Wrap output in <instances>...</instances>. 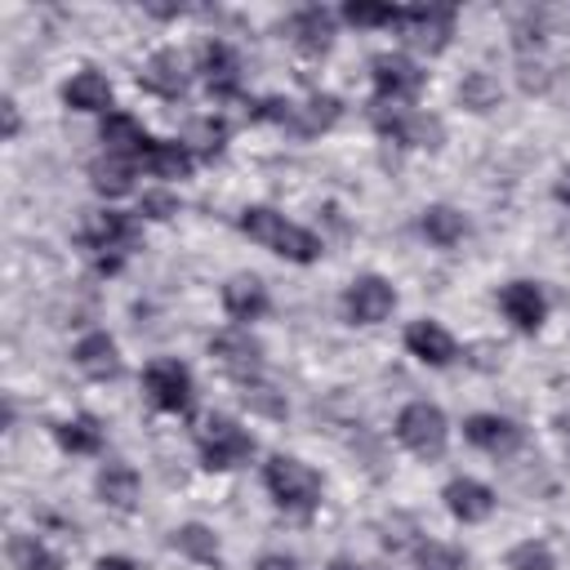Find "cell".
<instances>
[{"label": "cell", "instance_id": "cell-1", "mask_svg": "<svg viewBox=\"0 0 570 570\" xmlns=\"http://www.w3.org/2000/svg\"><path fill=\"white\" fill-rule=\"evenodd\" d=\"M240 232H245L249 240H258L263 249L289 258V263H312V258H321V240H316L307 227L289 223L285 214H276V209H267V205H249V209L240 214Z\"/></svg>", "mask_w": 570, "mask_h": 570}, {"label": "cell", "instance_id": "cell-2", "mask_svg": "<svg viewBox=\"0 0 570 570\" xmlns=\"http://www.w3.org/2000/svg\"><path fill=\"white\" fill-rule=\"evenodd\" d=\"M263 485H267V494H272L285 512H312V508L321 503V476H316L303 459H294V454L267 459V463H263Z\"/></svg>", "mask_w": 570, "mask_h": 570}, {"label": "cell", "instance_id": "cell-3", "mask_svg": "<svg viewBox=\"0 0 570 570\" xmlns=\"http://www.w3.org/2000/svg\"><path fill=\"white\" fill-rule=\"evenodd\" d=\"M80 245L98 258L102 272H116L120 258L138 245V223L129 214H116V209H102V214H89L85 232H80Z\"/></svg>", "mask_w": 570, "mask_h": 570}, {"label": "cell", "instance_id": "cell-4", "mask_svg": "<svg viewBox=\"0 0 570 570\" xmlns=\"http://www.w3.org/2000/svg\"><path fill=\"white\" fill-rule=\"evenodd\" d=\"M396 441L419 454V459H436L445 454V441H450V423L445 414L432 405V401H410L401 414H396Z\"/></svg>", "mask_w": 570, "mask_h": 570}, {"label": "cell", "instance_id": "cell-5", "mask_svg": "<svg viewBox=\"0 0 570 570\" xmlns=\"http://www.w3.org/2000/svg\"><path fill=\"white\" fill-rule=\"evenodd\" d=\"M196 445H200V463L209 472H227V468H240L249 454H254V436L232 423V419H209L200 432H196Z\"/></svg>", "mask_w": 570, "mask_h": 570}, {"label": "cell", "instance_id": "cell-6", "mask_svg": "<svg viewBox=\"0 0 570 570\" xmlns=\"http://www.w3.org/2000/svg\"><path fill=\"white\" fill-rule=\"evenodd\" d=\"M142 387H147V401L156 405V410H165V414H191V401H196V392H191V374H187V365H178V361H151L147 370H142Z\"/></svg>", "mask_w": 570, "mask_h": 570}, {"label": "cell", "instance_id": "cell-7", "mask_svg": "<svg viewBox=\"0 0 570 570\" xmlns=\"http://www.w3.org/2000/svg\"><path fill=\"white\" fill-rule=\"evenodd\" d=\"M374 125L383 138L401 142V147H441V120L428 111H410V107H379Z\"/></svg>", "mask_w": 570, "mask_h": 570}, {"label": "cell", "instance_id": "cell-8", "mask_svg": "<svg viewBox=\"0 0 570 570\" xmlns=\"http://www.w3.org/2000/svg\"><path fill=\"white\" fill-rule=\"evenodd\" d=\"M209 356L240 383H254L263 374V343L249 330H223L209 338Z\"/></svg>", "mask_w": 570, "mask_h": 570}, {"label": "cell", "instance_id": "cell-9", "mask_svg": "<svg viewBox=\"0 0 570 570\" xmlns=\"http://www.w3.org/2000/svg\"><path fill=\"white\" fill-rule=\"evenodd\" d=\"M392 307H396V289L383 276H356L343 289V312L352 325H379L392 316Z\"/></svg>", "mask_w": 570, "mask_h": 570}, {"label": "cell", "instance_id": "cell-10", "mask_svg": "<svg viewBox=\"0 0 570 570\" xmlns=\"http://www.w3.org/2000/svg\"><path fill=\"white\" fill-rule=\"evenodd\" d=\"M370 76H374L379 102H410V98L423 89V71H419L405 53H379V58L370 62Z\"/></svg>", "mask_w": 570, "mask_h": 570}, {"label": "cell", "instance_id": "cell-11", "mask_svg": "<svg viewBox=\"0 0 570 570\" xmlns=\"http://www.w3.org/2000/svg\"><path fill=\"white\" fill-rule=\"evenodd\" d=\"M396 27H401V36L410 45H419L428 53H441L445 40H450V31H454V9H436V4H428V9H401Z\"/></svg>", "mask_w": 570, "mask_h": 570}, {"label": "cell", "instance_id": "cell-12", "mask_svg": "<svg viewBox=\"0 0 570 570\" xmlns=\"http://www.w3.org/2000/svg\"><path fill=\"white\" fill-rule=\"evenodd\" d=\"M499 307L521 334H534L543 325V316H548V298H543V289L534 281H508L503 294H499Z\"/></svg>", "mask_w": 570, "mask_h": 570}, {"label": "cell", "instance_id": "cell-13", "mask_svg": "<svg viewBox=\"0 0 570 570\" xmlns=\"http://www.w3.org/2000/svg\"><path fill=\"white\" fill-rule=\"evenodd\" d=\"M463 436H468L476 450L494 454V459H508V454L521 450V428H517L512 419H503V414H472V419L463 423Z\"/></svg>", "mask_w": 570, "mask_h": 570}, {"label": "cell", "instance_id": "cell-14", "mask_svg": "<svg viewBox=\"0 0 570 570\" xmlns=\"http://www.w3.org/2000/svg\"><path fill=\"white\" fill-rule=\"evenodd\" d=\"M200 76H205V85H209L214 98L240 94V58H236V49L223 45V40H209L200 49Z\"/></svg>", "mask_w": 570, "mask_h": 570}, {"label": "cell", "instance_id": "cell-15", "mask_svg": "<svg viewBox=\"0 0 570 570\" xmlns=\"http://www.w3.org/2000/svg\"><path fill=\"white\" fill-rule=\"evenodd\" d=\"M441 499H445V508H450L463 525H476V521H485V517L494 512V490L481 485V481H472V476H454V481L441 490Z\"/></svg>", "mask_w": 570, "mask_h": 570}, {"label": "cell", "instance_id": "cell-16", "mask_svg": "<svg viewBox=\"0 0 570 570\" xmlns=\"http://www.w3.org/2000/svg\"><path fill=\"white\" fill-rule=\"evenodd\" d=\"M138 80H142V89H151L160 98H183L187 94V62H183L178 49H160V53L147 58Z\"/></svg>", "mask_w": 570, "mask_h": 570}, {"label": "cell", "instance_id": "cell-17", "mask_svg": "<svg viewBox=\"0 0 570 570\" xmlns=\"http://www.w3.org/2000/svg\"><path fill=\"white\" fill-rule=\"evenodd\" d=\"M289 36H294V45H298L303 53L321 58V53L334 45V13L321 9V4H307V9H298V13L289 18Z\"/></svg>", "mask_w": 570, "mask_h": 570}, {"label": "cell", "instance_id": "cell-18", "mask_svg": "<svg viewBox=\"0 0 570 570\" xmlns=\"http://www.w3.org/2000/svg\"><path fill=\"white\" fill-rule=\"evenodd\" d=\"M102 142H107L111 156H125V160H142L147 147H151L147 129H142L129 111H107V120H102Z\"/></svg>", "mask_w": 570, "mask_h": 570}, {"label": "cell", "instance_id": "cell-19", "mask_svg": "<svg viewBox=\"0 0 570 570\" xmlns=\"http://www.w3.org/2000/svg\"><path fill=\"white\" fill-rule=\"evenodd\" d=\"M223 307H227L232 321H258L267 312V285L258 276L240 272V276H232L223 285Z\"/></svg>", "mask_w": 570, "mask_h": 570}, {"label": "cell", "instance_id": "cell-20", "mask_svg": "<svg viewBox=\"0 0 570 570\" xmlns=\"http://www.w3.org/2000/svg\"><path fill=\"white\" fill-rule=\"evenodd\" d=\"M405 347H410V356H419L423 365H450V361H454V338H450V330L436 325V321H414V325L405 330Z\"/></svg>", "mask_w": 570, "mask_h": 570}, {"label": "cell", "instance_id": "cell-21", "mask_svg": "<svg viewBox=\"0 0 570 570\" xmlns=\"http://www.w3.org/2000/svg\"><path fill=\"white\" fill-rule=\"evenodd\" d=\"M71 361H76V370H80V374H89V379H116V374H120L116 343H111V334H102V330L85 334V338L76 343Z\"/></svg>", "mask_w": 570, "mask_h": 570}, {"label": "cell", "instance_id": "cell-22", "mask_svg": "<svg viewBox=\"0 0 570 570\" xmlns=\"http://www.w3.org/2000/svg\"><path fill=\"white\" fill-rule=\"evenodd\" d=\"M138 490H142V481H138V472H134L129 463L111 459V463L98 468V499H102L107 508L129 512V508L138 503Z\"/></svg>", "mask_w": 570, "mask_h": 570}, {"label": "cell", "instance_id": "cell-23", "mask_svg": "<svg viewBox=\"0 0 570 570\" xmlns=\"http://www.w3.org/2000/svg\"><path fill=\"white\" fill-rule=\"evenodd\" d=\"M62 102L71 111H107L111 107V85L107 76L98 71H76L67 85H62Z\"/></svg>", "mask_w": 570, "mask_h": 570}, {"label": "cell", "instance_id": "cell-24", "mask_svg": "<svg viewBox=\"0 0 570 570\" xmlns=\"http://www.w3.org/2000/svg\"><path fill=\"white\" fill-rule=\"evenodd\" d=\"M89 183H94V191H98V196L116 200V196L134 191V160H125V156H111V151H102V156H98V160L89 165Z\"/></svg>", "mask_w": 570, "mask_h": 570}, {"label": "cell", "instance_id": "cell-25", "mask_svg": "<svg viewBox=\"0 0 570 570\" xmlns=\"http://www.w3.org/2000/svg\"><path fill=\"white\" fill-rule=\"evenodd\" d=\"M419 227H423V236H428L432 245H441V249H450V245H459V240L468 236L463 214L450 209V205H428L423 218H419Z\"/></svg>", "mask_w": 570, "mask_h": 570}, {"label": "cell", "instance_id": "cell-26", "mask_svg": "<svg viewBox=\"0 0 570 570\" xmlns=\"http://www.w3.org/2000/svg\"><path fill=\"white\" fill-rule=\"evenodd\" d=\"M142 165H147V174H156L165 183L169 178H187L191 174V151H187V142H151Z\"/></svg>", "mask_w": 570, "mask_h": 570}, {"label": "cell", "instance_id": "cell-27", "mask_svg": "<svg viewBox=\"0 0 570 570\" xmlns=\"http://www.w3.org/2000/svg\"><path fill=\"white\" fill-rule=\"evenodd\" d=\"M334 120H338V98H334V94H316V98H307L303 107H294L289 129H294V134H303V138H312V134L330 129Z\"/></svg>", "mask_w": 570, "mask_h": 570}, {"label": "cell", "instance_id": "cell-28", "mask_svg": "<svg viewBox=\"0 0 570 570\" xmlns=\"http://www.w3.org/2000/svg\"><path fill=\"white\" fill-rule=\"evenodd\" d=\"M169 543H174L183 557H191V561H218V534H214L209 525H200V521L178 525Z\"/></svg>", "mask_w": 570, "mask_h": 570}, {"label": "cell", "instance_id": "cell-29", "mask_svg": "<svg viewBox=\"0 0 570 570\" xmlns=\"http://www.w3.org/2000/svg\"><path fill=\"white\" fill-rule=\"evenodd\" d=\"M9 566H13V570H62L58 557H53L36 534H13V539H9Z\"/></svg>", "mask_w": 570, "mask_h": 570}, {"label": "cell", "instance_id": "cell-30", "mask_svg": "<svg viewBox=\"0 0 570 570\" xmlns=\"http://www.w3.org/2000/svg\"><path fill=\"white\" fill-rule=\"evenodd\" d=\"M58 445L71 454H98L102 450V428L94 419H67L58 423Z\"/></svg>", "mask_w": 570, "mask_h": 570}, {"label": "cell", "instance_id": "cell-31", "mask_svg": "<svg viewBox=\"0 0 570 570\" xmlns=\"http://www.w3.org/2000/svg\"><path fill=\"white\" fill-rule=\"evenodd\" d=\"M419 570H463L468 566V557L454 548V543H441V539H428V543H419Z\"/></svg>", "mask_w": 570, "mask_h": 570}, {"label": "cell", "instance_id": "cell-32", "mask_svg": "<svg viewBox=\"0 0 570 570\" xmlns=\"http://www.w3.org/2000/svg\"><path fill=\"white\" fill-rule=\"evenodd\" d=\"M343 18H347L352 27H396L401 9H392V4H347Z\"/></svg>", "mask_w": 570, "mask_h": 570}, {"label": "cell", "instance_id": "cell-33", "mask_svg": "<svg viewBox=\"0 0 570 570\" xmlns=\"http://www.w3.org/2000/svg\"><path fill=\"white\" fill-rule=\"evenodd\" d=\"M508 570H552V552H548V543H534V539L517 543V548L508 552Z\"/></svg>", "mask_w": 570, "mask_h": 570}, {"label": "cell", "instance_id": "cell-34", "mask_svg": "<svg viewBox=\"0 0 570 570\" xmlns=\"http://www.w3.org/2000/svg\"><path fill=\"white\" fill-rule=\"evenodd\" d=\"M223 138H227V125H223L218 116H200V120L191 125V134H187V142H196V147L209 151V156L223 147Z\"/></svg>", "mask_w": 570, "mask_h": 570}, {"label": "cell", "instance_id": "cell-35", "mask_svg": "<svg viewBox=\"0 0 570 570\" xmlns=\"http://www.w3.org/2000/svg\"><path fill=\"white\" fill-rule=\"evenodd\" d=\"M245 405L249 410H258V414H285V401L281 396H272V387H258V383H245Z\"/></svg>", "mask_w": 570, "mask_h": 570}, {"label": "cell", "instance_id": "cell-36", "mask_svg": "<svg viewBox=\"0 0 570 570\" xmlns=\"http://www.w3.org/2000/svg\"><path fill=\"white\" fill-rule=\"evenodd\" d=\"M138 214H147V218H169V214H178V200H174L169 191H147V196L138 200Z\"/></svg>", "mask_w": 570, "mask_h": 570}, {"label": "cell", "instance_id": "cell-37", "mask_svg": "<svg viewBox=\"0 0 570 570\" xmlns=\"http://www.w3.org/2000/svg\"><path fill=\"white\" fill-rule=\"evenodd\" d=\"M463 98H468V102H476V107H485V98H490L485 76H472V85H463Z\"/></svg>", "mask_w": 570, "mask_h": 570}, {"label": "cell", "instance_id": "cell-38", "mask_svg": "<svg viewBox=\"0 0 570 570\" xmlns=\"http://www.w3.org/2000/svg\"><path fill=\"white\" fill-rule=\"evenodd\" d=\"M258 570H298V561L285 552H267V557H258Z\"/></svg>", "mask_w": 570, "mask_h": 570}, {"label": "cell", "instance_id": "cell-39", "mask_svg": "<svg viewBox=\"0 0 570 570\" xmlns=\"http://www.w3.org/2000/svg\"><path fill=\"white\" fill-rule=\"evenodd\" d=\"M94 570H138V566H134L129 557H102V561H98Z\"/></svg>", "mask_w": 570, "mask_h": 570}, {"label": "cell", "instance_id": "cell-40", "mask_svg": "<svg viewBox=\"0 0 570 570\" xmlns=\"http://www.w3.org/2000/svg\"><path fill=\"white\" fill-rule=\"evenodd\" d=\"M13 134H18V107L4 102V138H13Z\"/></svg>", "mask_w": 570, "mask_h": 570}, {"label": "cell", "instance_id": "cell-41", "mask_svg": "<svg viewBox=\"0 0 570 570\" xmlns=\"http://www.w3.org/2000/svg\"><path fill=\"white\" fill-rule=\"evenodd\" d=\"M557 200H566V205H570V169L557 178Z\"/></svg>", "mask_w": 570, "mask_h": 570}, {"label": "cell", "instance_id": "cell-42", "mask_svg": "<svg viewBox=\"0 0 570 570\" xmlns=\"http://www.w3.org/2000/svg\"><path fill=\"white\" fill-rule=\"evenodd\" d=\"M557 428H561V436H566V445H570V414H561V419H557Z\"/></svg>", "mask_w": 570, "mask_h": 570}, {"label": "cell", "instance_id": "cell-43", "mask_svg": "<svg viewBox=\"0 0 570 570\" xmlns=\"http://www.w3.org/2000/svg\"><path fill=\"white\" fill-rule=\"evenodd\" d=\"M330 570H361L356 561H330Z\"/></svg>", "mask_w": 570, "mask_h": 570}]
</instances>
